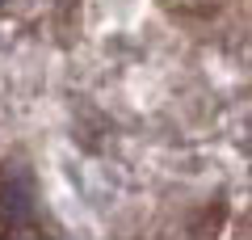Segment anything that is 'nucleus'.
Masks as SVG:
<instances>
[{"instance_id": "f257e3e1", "label": "nucleus", "mask_w": 252, "mask_h": 240, "mask_svg": "<svg viewBox=\"0 0 252 240\" xmlns=\"http://www.w3.org/2000/svg\"><path fill=\"white\" fill-rule=\"evenodd\" d=\"M0 4H4V0H0Z\"/></svg>"}]
</instances>
